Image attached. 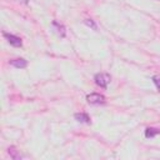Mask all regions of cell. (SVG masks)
I'll return each instance as SVG.
<instances>
[{
  "label": "cell",
  "mask_w": 160,
  "mask_h": 160,
  "mask_svg": "<svg viewBox=\"0 0 160 160\" xmlns=\"http://www.w3.org/2000/svg\"><path fill=\"white\" fill-rule=\"evenodd\" d=\"M74 118H75L79 122L90 124V118H89V115H88V114H85V112H76V114L74 115Z\"/></svg>",
  "instance_id": "8992f818"
},
{
  "label": "cell",
  "mask_w": 160,
  "mask_h": 160,
  "mask_svg": "<svg viewBox=\"0 0 160 160\" xmlns=\"http://www.w3.org/2000/svg\"><path fill=\"white\" fill-rule=\"evenodd\" d=\"M84 22H85L88 26H90L92 30H96V29H98V26H96V24L94 22V20H92V19H85V20H84Z\"/></svg>",
  "instance_id": "9c48e42d"
},
{
  "label": "cell",
  "mask_w": 160,
  "mask_h": 160,
  "mask_svg": "<svg viewBox=\"0 0 160 160\" xmlns=\"http://www.w3.org/2000/svg\"><path fill=\"white\" fill-rule=\"evenodd\" d=\"M86 100L91 105H102V104H105V96L101 95V94H96V92L89 94L86 96Z\"/></svg>",
  "instance_id": "7a4b0ae2"
},
{
  "label": "cell",
  "mask_w": 160,
  "mask_h": 160,
  "mask_svg": "<svg viewBox=\"0 0 160 160\" xmlns=\"http://www.w3.org/2000/svg\"><path fill=\"white\" fill-rule=\"evenodd\" d=\"M152 81H154L155 86L158 88V90L160 91V78H159V76H154V78H152Z\"/></svg>",
  "instance_id": "30bf717a"
},
{
  "label": "cell",
  "mask_w": 160,
  "mask_h": 160,
  "mask_svg": "<svg viewBox=\"0 0 160 160\" xmlns=\"http://www.w3.org/2000/svg\"><path fill=\"white\" fill-rule=\"evenodd\" d=\"M4 38L10 42V45H12V46H15V48H19V46L22 45V41H21V39H20L19 36H15V35H12V34L4 32Z\"/></svg>",
  "instance_id": "3957f363"
},
{
  "label": "cell",
  "mask_w": 160,
  "mask_h": 160,
  "mask_svg": "<svg viewBox=\"0 0 160 160\" xmlns=\"http://www.w3.org/2000/svg\"><path fill=\"white\" fill-rule=\"evenodd\" d=\"M94 80H95V84H96L98 86H100V88H102V89H106L108 85H109V82H110V80H111V78H110L109 74L99 72V74L95 75Z\"/></svg>",
  "instance_id": "6da1fadb"
},
{
  "label": "cell",
  "mask_w": 160,
  "mask_h": 160,
  "mask_svg": "<svg viewBox=\"0 0 160 160\" xmlns=\"http://www.w3.org/2000/svg\"><path fill=\"white\" fill-rule=\"evenodd\" d=\"M52 26H54V29H55V31H56V34H58L59 36L65 38L66 30H65V26H64L62 24H60V22H58V21H52Z\"/></svg>",
  "instance_id": "277c9868"
},
{
  "label": "cell",
  "mask_w": 160,
  "mask_h": 160,
  "mask_svg": "<svg viewBox=\"0 0 160 160\" xmlns=\"http://www.w3.org/2000/svg\"><path fill=\"white\" fill-rule=\"evenodd\" d=\"M18 1H20V2H22V4H28V2H29V0H18Z\"/></svg>",
  "instance_id": "8fae6325"
},
{
  "label": "cell",
  "mask_w": 160,
  "mask_h": 160,
  "mask_svg": "<svg viewBox=\"0 0 160 160\" xmlns=\"http://www.w3.org/2000/svg\"><path fill=\"white\" fill-rule=\"evenodd\" d=\"M10 65L16 69H24L28 66V61L25 59H14V60H10Z\"/></svg>",
  "instance_id": "5b68a950"
},
{
  "label": "cell",
  "mask_w": 160,
  "mask_h": 160,
  "mask_svg": "<svg viewBox=\"0 0 160 160\" xmlns=\"http://www.w3.org/2000/svg\"><path fill=\"white\" fill-rule=\"evenodd\" d=\"M8 152H9V155H10V158L12 159V160H20V159H22L24 156L15 149V146H10L9 148V150H8Z\"/></svg>",
  "instance_id": "52a82bcc"
},
{
  "label": "cell",
  "mask_w": 160,
  "mask_h": 160,
  "mask_svg": "<svg viewBox=\"0 0 160 160\" xmlns=\"http://www.w3.org/2000/svg\"><path fill=\"white\" fill-rule=\"evenodd\" d=\"M160 134V129H155V128H148L145 130V136L146 138H154L156 135Z\"/></svg>",
  "instance_id": "ba28073f"
}]
</instances>
